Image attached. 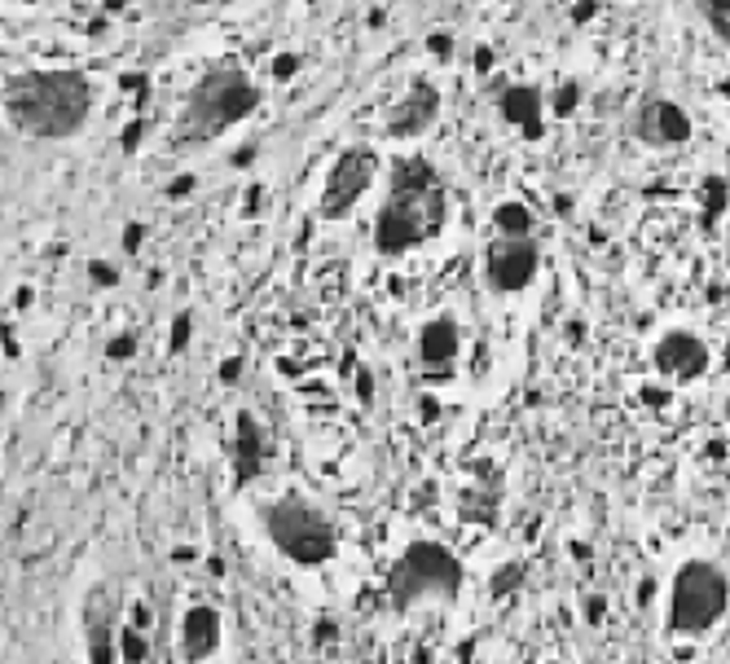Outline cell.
<instances>
[{
  "label": "cell",
  "mask_w": 730,
  "mask_h": 664,
  "mask_svg": "<svg viewBox=\"0 0 730 664\" xmlns=\"http://www.w3.org/2000/svg\"><path fill=\"white\" fill-rule=\"evenodd\" d=\"M252 110H260V88L255 79L238 66V62H211L190 88V97L180 106L177 137L190 146H207L233 124H242Z\"/></svg>",
  "instance_id": "3957f363"
},
{
  "label": "cell",
  "mask_w": 730,
  "mask_h": 664,
  "mask_svg": "<svg viewBox=\"0 0 730 664\" xmlns=\"http://www.w3.org/2000/svg\"><path fill=\"white\" fill-rule=\"evenodd\" d=\"M730 608V581L717 563L686 559L673 572V594H669V625L678 634H708Z\"/></svg>",
  "instance_id": "8992f818"
},
{
  "label": "cell",
  "mask_w": 730,
  "mask_h": 664,
  "mask_svg": "<svg viewBox=\"0 0 730 664\" xmlns=\"http://www.w3.org/2000/svg\"><path fill=\"white\" fill-rule=\"evenodd\" d=\"M655 370L664 374V379H673V383H695L700 374L708 370V343L700 339V334L691 331H669L655 339Z\"/></svg>",
  "instance_id": "9c48e42d"
},
{
  "label": "cell",
  "mask_w": 730,
  "mask_h": 664,
  "mask_svg": "<svg viewBox=\"0 0 730 664\" xmlns=\"http://www.w3.org/2000/svg\"><path fill=\"white\" fill-rule=\"evenodd\" d=\"M291 71H295V53H282V57L273 62V76H277V79H286Z\"/></svg>",
  "instance_id": "ffe728a7"
},
{
  "label": "cell",
  "mask_w": 730,
  "mask_h": 664,
  "mask_svg": "<svg viewBox=\"0 0 730 664\" xmlns=\"http://www.w3.org/2000/svg\"><path fill=\"white\" fill-rule=\"evenodd\" d=\"M445 220H449V194H445V180L436 177V168L418 154L396 158L387 199L375 216V247L392 260L409 256L427 247L431 238H440Z\"/></svg>",
  "instance_id": "7a4b0ae2"
},
{
  "label": "cell",
  "mask_w": 730,
  "mask_h": 664,
  "mask_svg": "<svg viewBox=\"0 0 730 664\" xmlns=\"http://www.w3.org/2000/svg\"><path fill=\"white\" fill-rule=\"evenodd\" d=\"M18 5H36V0H18Z\"/></svg>",
  "instance_id": "cb8c5ba5"
},
{
  "label": "cell",
  "mask_w": 730,
  "mask_h": 664,
  "mask_svg": "<svg viewBox=\"0 0 730 664\" xmlns=\"http://www.w3.org/2000/svg\"><path fill=\"white\" fill-rule=\"evenodd\" d=\"M537 264H541V247H537V238H506V233H498L493 242H488V251H484V278H488V286L498 291V295H519V291H529L532 278H537Z\"/></svg>",
  "instance_id": "ba28073f"
},
{
  "label": "cell",
  "mask_w": 730,
  "mask_h": 664,
  "mask_svg": "<svg viewBox=\"0 0 730 664\" xmlns=\"http://www.w3.org/2000/svg\"><path fill=\"white\" fill-rule=\"evenodd\" d=\"M238 427H242V466H247V471H252V466H255V454H260V444H255V440H260V435H255V423H252V414H242V418H238Z\"/></svg>",
  "instance_id": "ac0fdd59"
},
{
  "label": "cell",
  "mask_w": 730,
  "mask_h": 664,
  "mask_svg": "<svg viewBox=\"0 0 730 664\" xmlns=\"http://www.w3.org/2000/svg\"><path fill=\"white\" fill-rule=\"evenodd\" d=\"M515 577H519V567H502V572H498V586H493V589H510V586H515Z\"/></svg>",
  "instance_id": "7402d4cb"
},
{
  "label": "cell",
  "mask_w": 730,
  "mask_h": 664,
  "mask_svg": "<svg viewBox=\"0 0 730 664\" xmlns=\"http://www.w3.org/2000/svg\"><path fill=\"white\" fill-rule=\"evenodd\" d=\"M221 642H225V620H221V612L211 603L185 608V616H180V656L190 664L211 660L221 651Z\"/></svg>",
  "instance_id": "7c38bea8"
},
{
  "label": "cell",
  "mask_w": 730,
  "mask_h": 664,
  "mask_svg": "<svg viewBox=\"0 0 730 664\" xmlns=\"http://www.w3.org/2000/svg\"><path fill=\"white\" fill-rule=\"evenodd\" d=\"M5 119L31 141H71L93 119V79L76 66H36L5 79Z\"/></svg>",
  "instance_id": "6da1fadb"
},
{
  "label": "cell",
  "mask_w": 730,
  "mask_h": 664,
  "mask_svg": "<svg viewBox=\"0 0 730 664\" xmlns=\"http://www.w3.org/2000/svg\"><path fill=\"white\" fill-rule=\"evenodd\" d=\"M458 352H462L458 322L454 317H431L427 326H423V334H418V357H423V365H427L431 374H436V370H449L458 361Z\"/></svg>",
  "instance_id": "4fadbf2b"
},
{
  "label": "cell",
  "mask_w": 730,
  "mask_h": 664,
  "mask_svg": "<svg viewBox=\"0 0 730 664\" xmlns=\"http://www.w3.org/2000/svg\"><path fill=\"white\" fill-rule=\"evenodd\" d=\"M84 638H88V660L93 664H115V638H110V608H106V589H93L88 608H84Z\"/></svg>",
  "instance_id": "5bb4252c"
},
{
  "label": "cell",
  "mask_w": 730,
  "mask_h": 664,
  "mask_svg": "<svg viewBox=\"0 0 730 664\" xmlns=\"http://www.w3.org/2000/svg\"><path fill=\"white\" fill-rule=\"evenodd\" d=\"M378 177V154L375 146L356 141L348 150H339V158L330 163L326 185H322V220H348L356 211V203L365 199V189Z\"/></svg>",
  "instance_id": "52a82bcc"
},
{
  "label": "cell",
  "mask_w": 730,
  "mask_h": 664,
  "mask_svg": "<svg viewBox=\"0 0 730 664\" xmlns=\"http://www.w3.org/2000/svg\"><path fill=\"white\" fill-rule=\"evenodd\" d=\"M264 533H269L277 555L291 559L295 567H322L339 550V533H334L330 515L300 493H286L264 506Z\"/></svg>",
  "instance_id": "5b68a950"
},
{
  "label": "cell",
  "mask_w": 730,
  "mask_h": 664,
  "mask_svg": "<svg viewBox=\"0 0 730 664\" xmlns=\"http://www.w3.org/2000/svg\"><path fill=\"white\" fill-rule=\"evenodd\" d=\"M633 137L647 146H682L691 137V115L669 97H647L633 110Z\"/></svg>",
  "instance_id": "30bf717a"
},
{
  "label": "cell",
  "mask_w": 730,
  "mask_h": 664,
  "mask_svg": "<svg viewBox=\"0 0 730 664\" xmlns=\"http://www.w3.org/2000/svg\"><path fill=\"white\" fill-rule=\"evenodd\" d=\"M502 115L506 124H519L524 137H537L541 132V93L529 84H510L502 93Z\"/></svg>",
  "instance_id": "9a60e30c"
},
{
  "label": "cell",
  "mask_w": 730,
  "mask_h": 664,
  "mask_svg": "<svg viewBox=\"0 0 730 664\" xmlns=\"http://www.w3.org/2000/svg\"><path fill=\"white\" fill-rule=\"evenodd\" d=\"M572 102H581V88H577V84H563V93L554 97V110H559V115H568V110H572Z\"/></svg>",
  "instance_id": "d6986e66"
},
{
  "label": "cell",
  "mask_w": 730,
  "mask_h": 664,
  "mask_svg": "<svg viewBox=\"0 0 730 664\" xmlns=\"http://www.w3.org/2000/svg\"><path fill=\"white\" fill-rule=\"evenodd\" d=\"M695 9L704 14V23L713 26V36L730 45V0H695Z\"/></svg>",
  "instance_id": "e0dca14e"
},
{
  "label": "cell",
  "mask_w": 730,
  "mask_h": 664,
  "mask_svg": "<svg viewBox=\"0 0 730 664\" xmlns=\"http://www.w3.org/2000/svg\"><path fill=\"white\" fill-rule=\"evenodd\" d=\"M436 115H440V93L431 88L427 79H414L409 93L387 115V137L392 141H414V137H423L436 124Z\"/></svg>",
  "instance_id": "8fae6325"
},
{
  "label": "cell",
  "mask_w": 730,
  "mask_h": 664,
  "mask_svg": "<svg viewBox=\"0 0 730 664\" xmlns=\"http://www.w3.org/2000/svg\"><path fill=\"white\" fill-rule=\"evenodd\" d=\"M462 581H467V567H462V559L449 546L409 541L401 550V559L392 563L387 589H392V608L409 612L418 603H454L462 594Z\"/></svg>",
  "instance_id": "277c9868"
},
{
  "label": "cell",
  "mask_w": 730,
  "mask_h": 664,
  "mask_svg": "<svg viewBox=\"0 0 730 664\" xmlns=\"http://www.w3.org/2000/svg\"><path fill=\"white\" fill-rule=\"evenodd\" d=\"M427 49L436 53V57H449V36H431V40H427Z\"/></svg>",
  "instance_id": "44dd1931"
},
{
  "label": "cell",
  "mask_w": 730,
  "mask_h": 664,
  "mask_svg": "<svg viewBox=\"0 0 730 664\" xmlns=\"http://www.w3.org/2000/svg\"><path fill=\"white\" fill-rule=\"evenodd\" d=\"M493 225H498V233H506V238H529L532 211L524 203H502L498 211H493Z\"/></svg>",
  "instance_id": "2e32d148"
},
{
  "label": "cell",
  "mask_w": 730,
  "mask_h": 664,
  "mask_svg": "<svg viewBox=\"0 0 730 664\" xmlns=\"http://www.w3.org/2000/svg\"><path fill=\"white\" fill-rule=\"evenodd\" d=\"M185 189H194V177H180L177 185H172V194H177V199H180V194H185Z\"/></svg>",
  "instance_id": "603a6c76"
}]
</instances>
